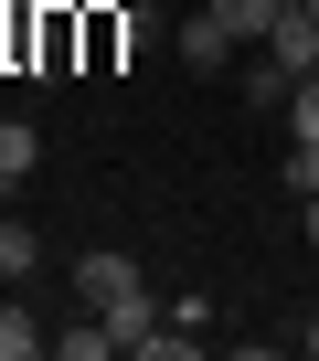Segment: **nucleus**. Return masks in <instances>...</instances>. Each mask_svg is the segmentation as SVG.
I'll list each match as a JSON object with an SVG mask.
<instances>
[{
    "label": "nucleus",
    "mask_w": 319,
    "mask_h": 361,
    "mask_svg": "<svg viewBox=\"0 0 319 361\" xmlns=\"http://www.w3.org/2000/svg\"><path fill=\"white\" fill-rule=\"evenodd\" d=\"M298 224H308V245H319V192H308V202H298Z\"/></svg>",
    "instance_id": "obj_12"
},
{
    "label": "nucleus",
    "mask_w": 319,
    "mask_h": 361,
    "mask_svg": "<svg viewBox=\"0 0 319 361\" xmlns=\"http://www.w3.org/2000/svg\"><path fill=\"white\" fill-rule=\"evenodd\" d=\"M287 149H319V75L287 85Z\"/></svg>",
    "instance_id": "obj_10"
},
{
    "label": "nucleus",
    "mask_w": 319,
    "mask_h": 361,
    "mask_svg": "<svg viewBox=\"0 0 319 361\" xmlns=\"http://www.w3.org/2000/svg\"><path fill=\"white\" fill-rule=\"evenodd\" d=\"M43 170V138H32V117H0V192L11 180H32Z\"/></svg>",
    "instance_id": "obj_5"
},
{
    "label": "nucleus",
    "mask_w": 319,
    "mask_h": 361,
    "mask_svg": "<svg viewBox=\"0 0 319 361\" xmlns=\"http://www.w3.org/2000/svg\"><path fill=\"white\" fill-rule=\"evenodd\" d=\"M75 308H96V319L117 329V350H138V329H160V308H149V276H138V255H117V245L75 255Z\"/></svg>",
    "instance_id": "obj_1"
},
{
    "label": "nucleus",
    "mask_w": 319,
    "mask_h": 361,
    "mask_svg": "<svg viewBox=\"0 0 319 361\" xmlns=\"http://www.w3.org/2000/svg\"><path fill=\"white\" fill-rule=\"evenodd\" d=\"M298 350H308V361H319V308H308V329H298Z\"/></svg>",
    "instance_id": "obj_13"
},
{
    "label": "nucleus",
    "mask_w": 319,
    "mask_h": 361,
    "mask_svg": "<svg viewBox=\"0 0 319 361\" xmlns=\"http://www.w3.org/2000/svg\"><path fill=\"white\" fill-rule=\"evenodd\" d=\"M266 54H277L287 75H308V64H319V22H308V0H298V11H277V32H266Z\"/></svg>",
    "instance_id": "obj_3"
},
{
    "label": "nucleus",
    "mask_w": 319,
    "mask_h": 361,
    "mask_svg": "<svg viewBox=\"0 0 319 361\" xmlns=\"http://www.w3.org/2000/svg\"><path fill=\"white\" fill-rule=\"evenodd\" d=\"M32 350H43V319L22 298H0V361H32Z\"/></svg>",
    "instance_id": "obj_8"
},
{
    "label": "nucleus",
    "mask_w": 319,
    "mask_h": 361,
    "mask_svg": "<svg viewBox=\"0 0 319 361\" xmlns=\"http://www.w3.org/2000/svg\"><path fill=\"white\" fill-rule=\"evenodd\" d=\"M287 192H298V202L319 192V149H287Z\"/></svg>",
    "instance_id": "obj_11"
},
{
    "label": "nucleus",
    "mask_w": 319,
    "mask_h": 361,
    "mask_svg": "<svg viewBox=\"0 0 319 361\" xmlns=\"http://www.w3.org/2000/svg\"><path fill=\"white\" fill-rule=\"evenodd\" d=\"M308 75H319V64H308Z\"/></svg>",
    "instance_id": "obj_15"
},
{
    "label": "nucleus",
    "mask_w": 319,
    "mask_h": 361,
    "mask_svg": "<svg viewBox=\"0 0 319 361\" xmlns=\"http://www.w3.org/2000/svg\"><path fill=\"white\" fill-rule=\"evenodd\" d=\"M54 350H64V361H107V350H117V329H107V319L85 308L75 329H54Z\"/></svg>",
    "instance_id": "obj_9"
},
{
    "label": "nucleus",
    "mask_w": 319,
    "mask_h": 361,
    "mask_svg": "<svg viewBox=\"0 0 319 361\" xmlns=\"http://www.w3.org/2000/svg\"><path fill=\"white\" fill-rule=\"evenodd\" d=\"M308 22H319V0H308Z\"/></svg>",
    "instance_id": "obj_14"
},
{
    "label": "nucleus",
    "mask_w": 319,
    "mask_h": 361,
    "mask_svg": "<svg viewBox=\"0 0 319 361\" xmlns=\"http://www.w3.org/2000/svg\"><path fill=\"white\" fill-rule=\"evenodd\" d=\"M234 75H245V96H255V106H287V85H298V75H287V64H277L266 43H255V54H245Z\"/></svg>",
    "instance_id": "obj_7"
},
{
    "label": "nucleus",
    "mask_w": 319,
    "mask_h": 361,
    "mask_svg": "<svg viewBox=\"0 0 319 361\" xmlns=\"http://www.w3.org/2000/svg\"><path fill=\"white\" fill-rule=\"evenodd\" d=\"M32 266H43V234H32L22 213H0V287H22Z\"/></svg>",
    "instance_id": "obj_6"
},
{
    "label": "nucleus",
    "mask_w": 319,
    "mask_h": 361,
    "mask_svg": "<svg viewBox=\"0 0 319 361\" xmlns=\"http://www.w3.org/2000/svg\"><path fill=\"white\" fill-rule=\"evenodd\" d=\"M277 11H298V0H213V22H224V32H234L245 54H255V43L277 32Z\"/></svg>",
    "instance_id": "obj_4"
},
{
    "label": "nucleus",
    "mask_w": 319,
    "mask_h": 361,
    "mask_svg": "<svg viewBox=\"0 0 319 361\" xmlns=\"http://www.w3.org/2000/svg\"><path fill=\"white\" fill-rule=\"evenodd\" d=\"M171 43H181V64H203V75H234V64H245V43H234V32L213 22V11H192V22L171 32Z\"/></svg>",
    "instance_id": "obj_2"
}]
</instances>
